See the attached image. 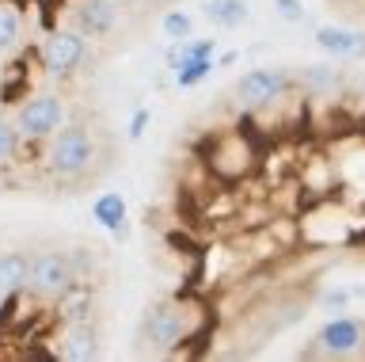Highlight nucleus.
<instances>
[{"label": "nucleus", "mask_w": 365, "mask_h": 362, "mask_svg": "<svg viewBox=\"0 0 365 362\" xmlns=\"http://www.w3.org/2000/svg\"><path fill=\"white\" fill-rule=\"evenodd\" d=\"M205 168H210L217 179H225V183L247 179L259 168V149H255V141H251V134H244V130L217 134L210 141V149H205Z\"/></svg>", "instance_id": "nucleus-5"}, {"label": "nucleus", "mask_w": 365, "mask_h": 362, "mask_svg": "<svg viewBox=\"0 0 365 362\" xmlns=\"http://www.w3.org/2000/svg\"><path fill=\"white\" fill-rule=\"evenodd\" d=\"M88 61V35L76 27H53L38 46V69L50 81H73Z\"/></svg>", "instance_id": "nucleus-6"}, {"label": "nucleus", "mask_w": 365, "mask_h": 362, "mask_svg": "<svg viewBox=\"0 0 365 362\" xmlns=\"http://www.w3.org/2000/svg\"><path fill=\"white\" fill-rule=\"evenodd\" d=\"M236 58H240V54H236V50H225V54H221V58H217V65H232Z\"/></svg>", "instance_id": "nucleus-24"}, {"label": "nucleus", "mask_w": 365, "mask_h": 362, "mask_svg": "<svg viewBox=\"0 0 365 362\" xmlns=\"http://www.w3.org/2000/svg\"><path fill=\"white\" fill-rule=\"evenodd\" d=\"M316 46L335 61H361L365 58V31L324 24V27H316Z\"/></svg>", "instance_id": "nucleus-12"}, {"label": "nucleus", "mask_w": 365, "mask_h": 362, "mask_svg": "<svg viewBox=\"0 0 365 362\" xmlns=\"http://www.w3.org/2000/svg\"><path fill=\"white\" fill-rule=\"evenodd\" d=\"M365 351V321L358 316H331L312 336V358H354Z\"/></svg>", "instance_id": "nucleus-8"}, {"label": "nucleus", "mask_w": 365, "mask_h": 362, "mask_svg": "<svg viewBox=\"0 0 365 362\" xmlns=\"http://www.w3.org/2000/svg\"><path fill=\"white\" fill-rule=\"evenodd\" d=\"M11 119H16L23 145H42L68 122V107L57 92H27L11 111Z\"/></svg>", "instance_id": "nucleus-4"}, {"label": "nucleus", "mask_w": 365, "mask_h": 362, "mask_svg": "<svg viewBox=\"0 0 365 362\" xmlns=\"http://www.w3.org/2000/svg\"><path fill=\"white\" fill-rule=\"evenodd\" d=\"M27 252H0V301H8L11 293H23L27 286Z\"/></svg>", "instance_id": "nucleus-17"}, {"label": "nucleus", "mask_w": 365, "mask_h": 362, "mask_svg": "<svg viewBox=\"0 0 365 362\" xmlns=\"http://www.w3.org/2000/svg\"><path fill=\"white\" fill-rule=\"evenodd\" d=\"M99 324L96 316L84 321H65L61 336H57V358L65 362H96L99 358Z\"/></svg>", "instance_id": "nucleus-10"}, {"label": "nucleus", "mask_w": 365, "mask_h": 362, "mask_svg": "<svg viewBox=\"0 0 365 362\" xmlns=\"http://www.w3.org/2000/svg\"><path fill=\"white\" fill-rule=\"evenodd\" d=\"M297 84L312 96H339L342 88H346V73L335 65V58H331V61H319V65H304V73L297 76Z\"/></svg>", "instance_id": "nucleus-14"}, {"label": "nucleus", "mask_w": 365, "mask_h": 362, "mask_svg": "<svg viewBox=\"0 0 365 362\" xmlns=\"http://www.w3.org/2000/svg\"><path fill=\"white\" fill-rule=\"evenodd\" d=\"M148 122H153V111H148V107H137L133 115H130V122H125V138H130V141H141L145 130H148Z\"/></svg>", "instance_id": "nucleus-21"}, {"label": "nucleus", "mask_w": 365, "mask_h": 362, "mask_svg": "<svg viewBox=\"0 0 365 362\" xmlns=\"http://www.w3.org/2000/svg\"><path fill=\"white\" fill-rule=\"evenodd\" d=\"M42 145V168L53 183H80L99 161V134L88 122H65Z\"/></svg>", "instance_id": "nucleus-1"}, {"label": "nucleus", "mask_w": 365, "mask_h": 362, "mask_svg": "<svg viewBox=\"0 0 365 362\" xmlns=\"http://www.w3.org/2000/svg\"><path fill=\"white\" fill-rule=\"evenodd\" d=\"M160 31H164V39L182 42V39L194 35V16L182 12V8H171V12H164V19H160Z\"/></svg>", "instance_id": "nucleus-20"}, {"label": "nucleus", "mask_w": 365, "mask_h": 362, "mask_svg": "<svg viewBox=\"0 0 365 362\" xmlns=\"http://www.w3.org/2000/svg\"><path fill=\"white\" fill-rule=\"evenodd\" d=\"M53 309H57V321H84V316H96V290H91V282L76 278L73 286L53 301Z\"/></svg>", "instance_id": "nucleus-15"}, {"label": "nucleus", "mask_w": 365, "mask_h": 362, "mask_svg": "<svg viewBox=\"0 0 365 362\" xmlns=\"http://www.w3.org/2000/svg\"><path fill=\"white\" fill-rule=\"evenodd\" d=\"M350 298H354V290H327L319 301H324V309H339L342 313L350 305Z\"/></svg>", "instance_id": "nucleus-23"}, {"label": "nucleus", "mask_w": 365, "mask_h": 362, "mask_svg": "<svg viewBox=\"0 0 365 362\" xmlns=\"http://www.w3.org/2000/svg\"><path fill=\"white\" fill-rule=\"evenodd\" d=\"M19 149H23V138H19V130H16V119L0 111V168H8L11 161H16Z\"/></svg>", "instance_id": "nucleus-19"}, {"label": "nucleus", "mask_w": 365, "mask_h": 362, "mask_svg": "<svg viewBox=\"0 0 365 362\" xmlns=\"http://www.w3.org/2000/svg\"><path fill=\"white\" fill-rule=\"evenodd\" d=\"M76 278L80 275H76L73 252H61V248H42V252H34L31 263H27V286H23V293H27L31 301L53 305Z\"/></svg>", "instance_id": "nucleus-3"}, {"label": "nucleus", "mask_w": 365, "mask_h": 362, "mask_svg": "<svg viewBox=\"0 0 365 362\" xmlns=\"http://www.w3.org/2000/svg\"><path fill=\"white\" fill-rule=\"evenodd\" d=\"M202 16L210 19L213 27H221V31H236V27L247 24L251 8H247V0H205Z\"/></svg>", "instance_id": "nucleus-16"}, {"label": "nucleus", "mask_w": 365, "mask_h": 362, "mask_svg": "<svg viewBox=\"0 0 365 362\" xmlns=\"http://www.w3.org/2000/svg\"><path fill=\"white\" fill-rule=\"evenodd\" d=\"M118 0H76L73 4V27L88 39H107L118 27Z\"/></svg>", "instance_id": "nucleus-11"}, {"label": "nucleus", "mask_w": 365, "mask_h": 362, "mask_svg": "<svg viewBox=\"0 0 365 362\" xmlns=\"http://www.w3.org/2000/svg\"><path fill=\"white\" fill-rule=\"evenodd\" d=\"M168 65H171V76H175L179 88H198L205 76L217 69V39H182V42H171L168 50Z\"/></svg>", "instance_id": "nucleus-9"}, {"label": "nucleus", "mask_w": 365, "mask_h": 362, "mask_svg": "<svg viewBox=\"0 0 365 362\" xmlns=\"http://www.w3.org/2000/svg\"><path fill=\"white\" fill-rule=\"evenodd\" d=\"M23 46V12L16 0H0V54H16Z\"/></svg>", "instance_id": "nucleus-18"}, {"label": "nucleus", "mask_w": 365, "mask_h": 362, "mask_svg": "<svg viewBox=\"0 0 365 362\" xmlns=\"http://www.w3.org/2000/svg\"><path fill=\"white\" fill-rule=\"evenodd\" d=\"M198 332V309L187 298H168L156 301L141 321V343L156 355H171L182 343H190Z\"/></svg>", "instance_id": "nucleus-2"}, {"label": "nucleus", "mask_w": 365, "mask_h": 362, "mask_svg": "<svg viewBox=\"0 0 365 362\" xmlns=\"http://www.w3.org/2000/svg\"><path fill=\"white\" fill-rule=\"evenodd\" d=\"M274 12L282 19H289V24H301L304 19V4L301 0H274Z\"/></svg>", "instance_id": "nucleus-22"}, {"label": "nucleus", "mask_w": 365, "mask_h": 362, "mask_svg": "<svg viewBox=\"0 0 365 362\" xmlns=\"http://www.w3.org/2000/svg\"><path fill=\"white\" fill-rule=\"evenodd\" d=\"M91 221L99 229H107L114 241H125L130 236V206L118 191H103V195L91 198Z\"/></svg>", "instance_id": "nucleus-13"}, {"label": "nucleus", "mask_w": 365, "mask_h": 362, "mask_svg": "<svg viewBox=\"0 0 365 362\" xmlns=\"http://www.w3.org/2000/svg\"><path fill=\"white\" fill-rule=\"evenodd\" d=\"M293 88H301V84H297V76L289 69L262 65V69H251V73L240 76L232 84V96H236V104L247 107V111H267L274 104H282Z\"/></svg>", "instance_id": "nucleus-7"}]
</instances>
